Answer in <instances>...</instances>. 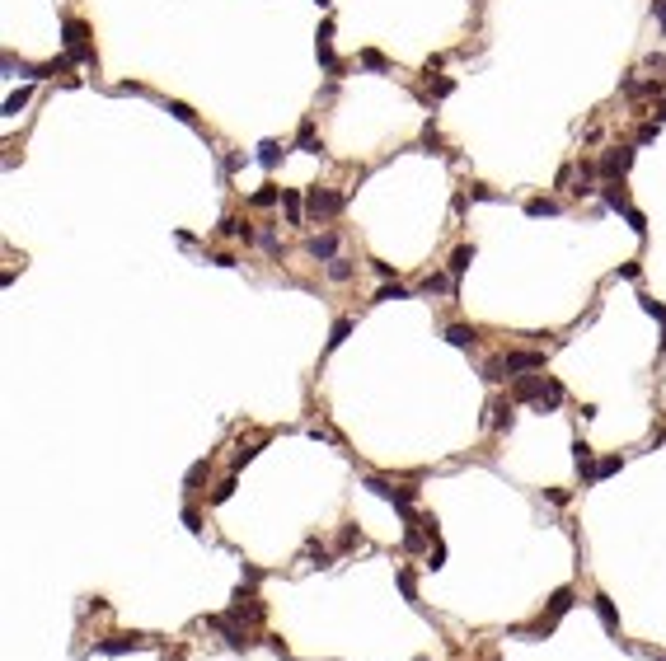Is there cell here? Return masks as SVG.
<instances>
[{"label": "cell", "mask_w": 666, "mask_h": 661, "mask_svg": "<svg viewBox=\"0 0 666 661\" xmlns=\"http://www.w3.org/2000/svg\"><path fill=\"white\" fill-rule=\"evenodd\" d=\"M352 272H357V267H352V258H343V254H338V258L329 263V282H338V287H343V282H352Z\"/></svg>", "instance_id": "26"}, {"label": "cell", "mask_w": 666, "mask_h": 661, "mask_svg": "<svg viewBox=\"0 0 666 661\" xmlns=\"http://www.w3.org/2000/svg\"><path fill=\"white\" fill-rule=\"evenodd\" d=\"M282 155H287V146H282V141H263V146H258V164H263V169H277V164H282Z\"/></svg>", "instance_id": "21"}, {"label": "cell", "mask_w": 666, "mask_h": 661, "mask_svg": "<svg viewBox=\"0 0 666 661\" xmlns=\"http://www.w3.org/2000/svg\"><path fill=\"white\" fill-rule=\"evenodd\" d=\"M573 605H577V591H573V586H559V591L549 596V605L540 609L531 624H516V629H507V634H511V638H549L554 629H559V619Z\"/></svg>", "instance_id": "2"}, {"label": "cell", "mask_w": 666, "mask_h": 661, "mask_svg": "<svg viewBox=\"0 0 666 661\" xmlns=\"http://www.w3.org/2000/svg\"><path fill=\"white\" fill-rule=\"evenodd\" d=\"M305 558H310V563H315V568H329V563H333V554H329V544H320V539H315V535H310V539H305Z\"/></svg>", "instance_id": "24"}, {"label": "cell", "mask_w": 666, "mask_h": 661, "mask_svg": "<svg viewBox=\"0 0 666 661\" xmlns=\"http://www.w3.org/2000/svg\"><path fill=\"white\" fill-rule=\"evenodd\" d=\"M591 609H596V619L606 624V634L619 638V609H614V601L606 596V591H596V596H591Z\"/></svg>", "instance_id": "11"}, {"label": "cell", "mask_w": 666, "mask_h": 661, "mask_svg": "<svg viewBox=\"0 0 666 661\" xmlns=\"http://www.w3.org/2000/svg\"><path fill=\"white\" fill-rule=\"evenodd\" d=\"M395 582H399V591H403V601H408V605L423 609V601H418V577H413L408 568H399V577H395Z\"/></svg>", "instance_id": "22"}, {"label": "cell", "mask_w": 666, "mask_h": 661, "mask_svg": "<svg viewBox=\"0 0 666 661\" xmlns=\"http://www.w3.org/2000/svg\"><path fill=\"white\" fill-rule=\"evenodd\" d=\"M526 370H544V352H502V357H488L483 361V380L488 385H502V380H516Z\"/></svg>", "instance_id": "3"}, {"label": "cell", "mask_w": 666, "mask_h": 661, "mask_svg": "<svg viewBox=\"0 0 666 661\" xmlns=\"http://www.w3.org/2000/svg\"><path fill=\"white\" fill-rule=\"evenodd\" d=\"M151 647V638L146 634H108L94 642V652L99 657H127V652H146Z\"/></svg>", "instance_id": "8"}, {"label": "cell", "mask_w": 666, "mask_h": 661, "mask_svg": "<svg viewBox=\"0 0 666 661\" xmlns=\"http://www.w3.org/2000/svg\"><path fill=\"white\" fill-rule=\"evenodd\" d=\"M254 455H258V446H240L235 455H230V469H244V464H249Z\"/></svg>", "instance_id": "37"}, {"label": "cell", "mask_w": 666, "mask_h": 661, "mask_svg": "<svg viewBox=\"0 0 666 661\" xmlns=\"http://www.w3.org/2000/svg\"><path fill=\"white\" fill-rule=\"evenodd\" d=\"M207 478H212V464H207V460H197V464L188 469V478H184V493H197Z\"/></svg>", "instance_id": "23"}, {"label": "cell", "mask_w": 666, "mask_h": 661, "mask_svg": "<svg viewBox=\"0 0 666 661\" xmlns=\"http://www.w3.org/2000/svg\"><path fill=\"white\" fill-rule=\"evenodd\" d=\"M639 305L657 319V324H662V347H666V305H662V300H652V295H639Z\"/></svg>", "instance_id": "29"}, {"label": "cell", "mask_w": 666, "mask_h": 661, "mask_svg": "<svg viewBox=\"0 0 666 661\" xmlns=\"http://www.w3.org/2000/svg\"><path fill=\"white\" fill-rule=\"evenodd\" d=\"M643 66H647V71H652L657 80H666V56H662V52H652L647 61H643Z\"/></svg>", "instance_id": "41"}, {"label": "cell", "mask_w": 666, "mask_h": 661, "mask_svg": "<svg viewBox=\"0 0 666 661\" xmlns=\"http://www.w3.org/2000/svg\"><path fill=\"white\" fill-rule=\"evenodd\" d=\"M544 497H549L554 506H563V502H568V488H544Z\"/></svg>", "instance_id": "48"}, {"label": "cell", "mask_w": 666, "mask_h": 661, "mask_svg": "<svg viewBox=\"0 0 666 661\" xmlns=\"http://www.w3.org/2000/svg\"><path fill=\"white\" fill-rule=\"evenodd\" d=\"M61 33H66V56H71L76 66H94V43H89V28H85L80 19H66V24H61Z\"/></svg>", "instance_id": "7"}, {"label": "cell", "mask_w": 666, "mask_h": 661, "mask_svg": "<svg viewBox=\"0 0 666 661\" xmlns=\"http://www.w3.org/2000/svg\"><path fill=\"white\" fill-rule=\"evenodd\" d=\"M446 94H455V80H451V76L432 80V99H446Z\"/></svg>", "instance_id": "38"}, {"label": "cell", "mask_w": 666, "mask_h": 661, "mask_svg": "<svg viewBox=\"0 0 666 661\" xmlns=\"http://www.w3.org/2000/svg\"><path fill=\"white\" fill-rule=\"evenodd\" d=\"M446 343L465 352V347L479 343V328H474V324H446Z\"/></svg>", "instance_id": "15"}, {"label": "cell", "mask_w": 666, "mask_h": 661, "mask_svg": "<svg viewBox=\"0 0 666 661\" xmlns=\"http://www.w3.org/2000/svg\"><path fill=\"white\" fill-rule=\"evenodd\" d=\"M320 5H329V0H320Z\"/></svg>", "instance_id": "53"}, {"label": "cell", "mask_w": 666, "mask_h": 661, "mask_svg": "<svg viewBox=\"0 0 666 661\" xmlns=\"http://www.w3.org/2000/svg\"><path fill=\"white\" fill-rule=\"evenodd\" d=\"M629 164H634V146H610L606 155L596 159L601 179H624V174H629Z\"/></svg>", "instance_id": "9"}, {"label": "cell", "mask_w": 666, "mask_h": 661, "mask_svg": "<svg viewBox=\"0 0 666 661\" xmlns=\"http://www.w3.org/2000/svg\"><path fill=\"white\" fill-rule=\"evenodd\" d=\"M184 526L192 530V535H202V511H197V506H184Z\"/></svg>", "instance_id": "39"}, {"label": "cell", "mask_w": 666, "mask_h": 661, "mask_svg": "<svg viewBox=\"0 0 666 661\" xmlns=\"http://www.w3.org/2000/svg\"><path fill=\"white\" fill-rule=\"evenodd\" d=\"M601 202H606L610 212H624V207H629V188H624V179H601Z\"/></svg>", "instance_id": "13"}, {"label": "cell", "mask_w": 666, "mask_h": 661, "mask_svg": "<svg viewBox=\"0 0 666 661\" xmlns=\"http://www.w3.org/2000/svg\"><path fill=\"white\" fill-rule=\"evenodd\" d=\"M230 493H235V478H221L216 493H212V502H230Z\"/></svg>", "instance_id": "42"}, {"label": "cell", "mask_w": 666, "mask_h": 661, "mask_svg": "<svg viewBox=\"0 0 666 661\" xmlns=\"http://www.w3.org/2000/svg\"><path fill=\"white\" fill-rule=\"evenodd\" d=\"M347 333H352V319L338 315V319H333V328H329V352H333V347H343V343H347Z\"/></svg>", "instance_id": "27"}, {"label": "cell", "mask_w": 666, "mask_h": 661, "mask_svg": "<svg viewBox=\"0 0 666 661\" xmlns=\"http://www.w3.org/2000/svg\"><path fill=\"white\" fill-rule=\"evenodd\" d=\"M338 549H343V554H352V549H362V530L352 526V521H347V526L338 530Z\"/></svg>", "instance_id": "30"}, {"label": "cell", "mask_w": 666, "mask_h": 661, "mask_svg": "<svg viewBox=\"0 0 666 661\" xmlns=\"http://www.w3.org/2000/svg\"><path fill=\"white\" fill-rule=\"evenodd\" d=\"M207 263H216V267H240V258H235V254H207Z\"/></svg>", "instance_id": "45"}, {"label": "cell", "mask_w": 666, "mask_h": 661, "mask_svg": "<svg viewBox=\"0 0 666 661\" xmlns=\"http://www.w3.org/2000/svg\"><path fill=\"white\" fill-rule=\"evenodd\" d=\"M624 469V455H606V460H596V478L591 483H601V478H614Z\"/></svg>", "instance_id": "25"}, {"label": "cell", "mask_w": 666, "mask_h": 661, "mask_svg": "<svg viewBox=\"0 0 666 661\" xmlns=\"http://www.w3.org/2000/svg\"><path fill=\"white\" fill-rule=\"evenodd\" d=\"M652 19L662 24V33H666V0H652Z\"/></svg>", "instance_id": "49"}, {"label": "cell", "mask_w": 666, "mask_h": 661, "mask_svg": "<svg viewBox=\"0 0 666 661\" xmlns=\"http://www.w3.org/2000/svg\"><path fill=\"white\" fill-rule=\"evenodd\" d=\"M164 108H169V113H174L179 122H188V127H197V113H192V108H188V104H179V99H169V104H164Z\"/></svg>", "instance_id": "33"}, {"label": "cell", "mask_w": 666, "mask_h": 661, "mask_svg": "<svg viewBox=\"0 0 666 661\" xmlns=\"http://www.w3.org/2000/svg\"><path fill=\"white\" fill-rule=\"evenodd\" d=\"M343 212V192L333 188H305V221H333Z\"/></svg>", "instance_id": "6"}, {"label": "cell", "mask_w": 666, "mask_h": 661, "mask_svg": "<svg viewBox=\"0 0 666 661\" xmlns=\"http://www.w3.org/2000/svg\"><path fill=\"white\" fill-rule=\"evenodd\" d=\"M296 146H300V150H310V155H320V150H324V141L315 136V122H310V117L296 127Z\"/></svg>", "instance_id": "19"}, {"label": "cell", "mask_w": 666, "mask_h": 661, "mask_svg": "<svg viewBox=\"0 0 666 661\" xmlns=\"http://www.w3.org/2000/svg\"><path fill=\"white\" fill-rule=\"evenodd\" d=\"M249 202H254V207H258V212H267V207H277V202H282V188H258V192H254V197H249Z\"/></svg>", "instance_id": "28"}, {"label": "cell", "mask_w": 666, "mask_h": 661, "mask_svg": "<svg viewBox=\"0 0 666 661\" xmlns=\"http://www.w3.org/2000/svg\"><path fill=\"white\" fill-rule=\"evenodd\" d=\"M366 488H371L375 497H385V502H395V511H408V506L418 502V488H413V483H395V478L366 474Z\"/></svg>", "instance_id": "5"}, {"label": "cell", "mask_w": 666, "mask_h": 661, "mask_svg": "<svg viewBox=\"0 0 666 661\" xmlns=\"http://www.w3.org/2000/svg\"><path fill=\"white\" fill-rule=\"evenodd\" d=\"M216 235H225V239H244V244H254V225H249V221H240V216H225V221H221V225H216Z\"/></svg>", "instance_id": "14"}, {"label": "cell", "mask_w": 666, "mask_h": 661, "mask_svg": "<svg viewBox=\"0 0 666 661\" xmlns=\"http://www.w3.org/2000/svg\"><path fill=\"white\" fill-rule=\"evenodd\" d=\"M244 582L258 586V582H263V568H254V563H249V568H244Z\"/></svg>", "instance_id": "50"}, {"label": "cell", "mask_w": 666, "mask_h": 661, "mask_svg": "<svg viewBox=\"0 0 666 661\" xmlns=\"http://www.w3.org/2000/svg\"><path fill=\"white\" fill-rule=\"evenodd\" d=\"M258 244H263V249L272 254V258H282V239L272 235V230H263V235H258Z\"/></svg>", "instance_id": "40"}, {"label": "cell", "mask_w": 666, "mask_h": 661, "mask_svg": "<svg viewBox=\"0 0 666 661\" xmlns=\"http://www.w3.org/2000/svg\"><path fill=\"white\" fill-rule=\"evenodd\" d=\"M469 197H479V202H498V192H493V188H483V183L469 188Z\"/></svg>", "instance_id": "46"}, {"label": "cell", "mask_w": 666, "mask_h": 661, "mask_svg": "<svg viewBox=\"0 0 666 661\" xmlns=\"http://www.w3.org/2000/svg\"><path fill=\"white\" fill-rule=\"evenodd\" d=\"M357 61H362L366 71H390V61H385V56L375 52V47H366V52H357Z\"/></svg>", "instance_id": "32"}, {"label": "cell", "mask_w": 666, "mask_h": 661, "mask_svg": "<svg viewBox=\"0 0 666 661\" xmlns=\"http://www.w3.org/2000/svg\"><path fill=\"white\" fill-rule=\"evenodd\" d=\"M469 263H474V244H460V249L451 254V263H446V272H451V282H455V287H460V277L469 272Z\"/></svg>", "instance_id": "16"}, {"label": "cell", "mask_w": 666, "mask_h": 661, "mask_svg": "<svg viewBox=\"0 0 666 661\" xmlns=\"http://www.w3.org/2000/svg\"><path fill=\"white\" fill-rule=\"evenodd\" d=\"M24 104H28V89H19V94H10V99H5V113L14 117V113H19Z\"/></svg>", "instance_id": "44"}, {"label": "cell", "mask_w": 666, "mask_h": 661, "mask_svg": "<svg viewBox=\"0 0 666 661\" xmlns=\"http://www.w3.org/2000/svg\"><path fill=\"white\" fill-rule=\"evenodd\" d=\"M573 464H577V474H582L586 483L596 478V455H591V446H586V441H573Z\"/></svg>", "instance_id": "17"}, {"label": "cell", "mask_w": 666, "mask_h": 661, "mask_svg": "<svg viewBox=\"0 0 666 661\" xmlns=\"http://www.w3.org/2000/svg\"><path fill=\"white\" fill-rule=\"evenodd\" d=\"M647 657H652V661H666V652H647Z\"/></svg>", "instance_id": "51"}, {"label": "cell", "mask_w": 666, "mask_h": 661, "mask_svg": "<svg viewBox=\"0 0 666 661\" xmlns=\"http://www.w3.org/2000/svg\"><path fill=\"white\" fill-rule=\"evenodd\" d=\"M282 207H287V221L291 225H305V197L296 188H282Z\"/></svg>", "instance_id": "18"}, {"label": "cell", "mask_w": 666, "mask_h": 661, "mask_svg": "<svg viewBox=\"0 0 666 661\" xmlns=\"http://www.w3.org/2000/svg\"><path fill=\"white\" fill-rule=\"evenodd\" d=\"M488 413H493V418H488V427H493V432H511V423H516V399H511V394H498L493 403H488Z\"/></svg>", "instance_id": "10"}, {"label": "cell", "mask_w": 666, "mask_h": 661, "mask_svg": "<svg viewBox=\"0 0 666 661\" xmlns=\"http://www.w3.org/2000/svg\"><path fill=\"white\" fill-rule=\"evenodd\" d=\"M624 221H629V230H634V235H647V216H643V212L624 207Z\"/></svg>", "instance_id": "35"}, {"label": "cell", "mask_w": 666, "mask_h": 661, "mask_svg": "<svg viewBox=\"0 0 666 661\" xmlns=\"http://www.w3.org/2000/svg\"><path fill=\"white\" fill-rule=\"evenodd\" d=\"M427 568H432V572H436V568H446V544H441V539L427 549Z\"/></svg>", "instance_id": "36"}, {"label": "cell", "mask_w": 666, "mask_h": 661, "mask_svg": "<svg viewBox=\"0 0 666 661\" xmlns=\"http://www.w3.org/2000/svg\"><path fill=\"white\" fill-rule=\"evenodd\" d=\"M305 254L320 258V263H333V258H338V235H333V230H329V235H310L305 239Z\"/></svg>", "instance_id": "12"}, {"label": "cell", "mask_w": 666, "mask_h": 661, "mask_svg": "<svg viewBox=\"0 0 666 661\" xmlns=\"http://www.w3.org/2000/svg\"><path fill=\"white\" fill-rule=\"evenodd\" d=\"M423 291H427V295H441V291H451V295H455L451 272H427V277H423Z\"/></svg>", "instance_id": "20"}, {"label": "cell", "mask_w": 666, "mask_h": 661, "mask_svg": "<svg viewBox=\"0 0 666 661\" xmlns=\"http://www.w3.org/2000/svg\"><path fill=\"white\" fill-rule=\"evenodd\" d=\"M225 614L235 619V624H244V629H263V619H267V605H263V596H258V586H249L244 582L235 596H230V605H225Z\"/></svg>", "instance_id": "4"}, {"label": "cell", "mask_w": 666, "mask_h": 661, "mask_svg": "<svg viewBox=\"0 0 666 661\" xmlns=\"http://www.w3.org/2000/svg\"><path fill=\"white\" fill-rule=\"evenodd\" d=\"M423 141L432 146V150H436V155H446V146H441V136H436V127H432V122L423 127Z\"/></svg>", "instance_id": "43"}, {"label": "cell", "mask_w": 666, "mask_h": 661, "mask_svg": "<svg viewBox=\"0 0 666 661\" xmlns=\"http://www.w3.org/2000/svg\"><path fill=\"white\" fill-rule=\"evenodd\" d=\"M657 117H666V108H657Z\"/></svg>", "instance_id": "52"}, {"label": "cell", "mask_w": 666, "mask_h": 661, "mask_svg": "<svg viewBox=\"0 0 666 661\" xmlns=\"http://www.w3.org/2000/svg\"><path fill=\"white\" fill-rule=\"evenodd\" d=\"M385 300H408V287H399V282L395 287H380L375 291V305H385Z\"/></svg>", "instance_id": "34"}, {"label": "cell", "mask_w": 666, "mask_h": 661, "mask_svg": "<svg viewBox=\"0 0 666 661\" xmlns=\"http://www.w3.org/2000/svg\"><path fill=\"white\" fill-rule=\"evenodd\" d=\"M526 216H559V202H549V197H531V202H526Z\"/></svg>", "instance_id": "31"}, {"label": "cell", "mask_w": 666, "mask_h": 661, "mask_svg": "<svg viewBox=\"0 0 666 661\" xmlns=\"http://www.w3.org/2000/svg\"><path fill=\"white\" fill-rule=\"evenodd\" d=\"M614 277H629V282H639L643 267H639V263H619V272H614Z\"/></svg>", "instance_id": "47"}, {"label": "cell", "mask_w": 666, "mask_h": 661, "mask_svg": "<svg viewBox=\"0 0 666 661\" xmlns=\"http://www.w3.org/2000/svg\"><path fill=\"white\" fill-rule=\"evenodd\" d=\"M507 394L516 399V403H535L540 413H554L563 399H568V390H563L554 375H535V370H526V375H516V380L507 385Z\"/></svg>", "instance_id": "1"}]
</instances>
